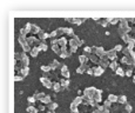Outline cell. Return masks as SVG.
Segmentation results:
<instances>
[{"label":"cell","instance_id":"obj_19","mask_svg":"<svg viewBox=\"0 0 135 113\" xmlns=\"http://www.w3.org/2000/svg\"><path fill=\"white\" fill-rule=\"evenodd\" d=\"M33 97H34L36 100H40V101H41V100L46 97V94H45V93H42V92H36V93H34Z\"/></svg>","mask_w":135,"mask_h":113},{"label":"cell","instance_id":"obj_36","mask_svg":"<svg viewBox=\"0 0 135 113\" xmlns=\"http://www.w3.org/2000/svg\"><path fill=\"white\" fill-rule=\"evenodd\" d=\"M38 47L40 48V51H44V52H46V51H47V48H48V46L46 45V44L44 42V41H41V42H40V45L38 46Z\"/></svg>","mask_w":135,"mask_h":113},{"label":"cell","instance_id":"obj_28","mask_svg":"<svg viewBox=\"0 0 135 113\" xmlns=\"http://www.w3.org/2000/svg\"><path fill=\"white\" fill-rule=\"evenodd\" d=\"M89 60L92 61L93 64H99V60H100V58L98 57V55H95V54H90V57H89Z\"/></svg>","mask_w":135,"mask_h":113},{"label":"cell","instance_id":"obj_25","mask_svg":"<svg viewBox=\"0 0 135 113\" xmlns=\"http://www.w3.org/2000/svg\"><path fill=\"white\" fill-rule=\"evenodd\" d=\"M52 90H53L54 92H59V91L61 90V84H60V82L54 81L53 82V86H52Z\"/></svg>","mask_w":135,"mask_h":113},{"label":"cell","instance_id":"obj_24","mask_svg":"<svg viewBox=\"0 0 135 113\" xmlns=\"http://www.w3.org/2000/svg\"><path fill=\"white\" fill-rule=\"evenodd\" d=\"M59 82L61 84V87H63V88H67L68 85H69V80L66 79V78H62V79H61Z\"/></svg>","mask_w":135,"mask_h":113},{"label":"cell","instance_id":"obj_1","mask_svg":"<svg viewBox=\"0 0 135 113\" xmlns=\"http://www.w3.org/2000/svg\"><path fill=\"white\" fill-rule=\"evenodd\" d=\"M119 33L120 36H123V34H128L131 32V27H129V24H128V20L125 18L120 19V25H119Z\"/></svg>","mask_w":135,"mask_h":113},{"label":"cell","instance_id":"obj_30","mask_svg":"<svg viewBox=\"0 0 135 113\" xmlns=\"http://www.w3.org/2000/svg\"><path fill=\"white\" fill-rule=\"evenodd\" d=\"M19 73H20L23 77H26L27 74L29 73V67H23V68H21V71H20Z\"/></svg>","mask_w":135,"mask_h":113},{"label":"cell","instance_id":"obj_56","mask_svg":"<svg viewBox=\"0 0 135 113\" xmlns=\"http://www.w3.org/2000/svg\"><path fill=\"white\" fill-rule=\"evenodd\" d=\"M78 94H79V97H81V94H82V91H81V90H78Z\"/></svg>","mask_w":135,"mask_h":113},{"label":"cell","instance_id":"obj_11","mask_svg":"<svg viewBox=\"0 0 135 113\" xmlns=\"http://www.w3.org/2000/svg\"><path fill=\"white\" fill-rule=\"evenodd\" d=\"M89 68H90V67H89V65H88V64H85V65H80V66L77 68V73H79V74H82V73L87 72Z\"/></svg>","mask_w":135,"mask_h":113},{"label":"cell","instance_id":"obj_26","mask_svg":"<svg viewBox=\"0 0 135 113\" xmlns=\"http://www.w3.org/2000/svg\"><path fill=\"white\" fill-rule=\"evenodd\" d=\"M39 52H40V48H39V47H32V50L29 53H31V57H34V58H35Z\"/></svg>","mask_w":135,"mask_h":113},{"label":"cell","instance_id":"obj_51","mask_svg":"<svg viewBox=\"0 0 135 113\" xmlns=\"http://www.w3.org/2000/svg\"><path fill=\"white\" fill-rule=\"evenodd\" d=\"M38 111H39V112H41V111H45V105H44V104L39 105V106H38Z\"/></svg>","mask_w":135,"mask_h":113},{"label":"cell","instance_id":"obj_44","mask_svg":"<svg viewBox=\"0 0 135 113\" xmlns=\"http://www.w3.org/2000/svg\"><path fill=\"white\" fill-rule=\"evenodd\" d=\"M132 110H133V107H132L129 104H126V105H125V111H126V113H131Z\"/></svg>","mask_w":135,"mask_h":113},{"label":"cell","instance_id":"obj_23","mask_svg":"<svg viewBox=\"0 0 135 113\" xmlns=\"http://www.w3.org/2000/svg\"><path fill=\"white\" fill-rule=\"evenodd\" d=\"M88 60H89V58H87L86 55H79V61H80L81 65H85V64L88 63Z\"/></svg>","mask_w":135,"mask_h":113},{"label":"cell","instance_id":"obj_9","mask_svg":"<svg viewBox=\"0 0 135 113\" xmlns=\"http://www.w3.org/2000/svg\"><path fill=\"white\" fill-rule=\"evenodd\" d=\"M28 64H29V58L27 57V54L25 52H23V58L20 60V65L23 67H28Z\"/></svg>","mask_w":135,"mask_h":113},{"label":"cell","instance_id":"obj_18","mask_svg":"<svg viewBox=\"0 0 135 113\" xmlns=\"http://www.w3.org/2000/svg\"><path fill=\"white\" fill-rule=\"evenodd\" d=\"M52 50H53V52H55L56 54L60 55V53H61L62 48H61V47H60L58 44H53V45H52Z\"/></svg>","mask_w":135,"mask_h":113},{"label":"cell","instance_id":"obj_15","mask_svg":"<svg viewBox=\"0 0 135 113\" xmlns=\"http://www.w3.org/2000/svg\"><path fill=\"white\" fill-rule=\"evenodd\" d=\"M93 71H94L95 77H100V75L105 72V70L102 67H100V66H95V67H93Z\"/></svg>","mask_w":135,"mask_h":113},{"label":"cell","instance_id":"obj_4","mask_svg":"<svg viewBox=\"0 0 135 113\" xmlns=\"http://www.w3.org/2000/svg\"><path fill=\"white\" fill-rule=\"evenodd\" d=\"M82 42H83V41L80 40L78 36H73L72 39H71V40H68V44H69L71 47H78V46H81V45H82Z\"/></svg>","mask_w":135,"mask_h":113},{"label":"cell","instance_id":"obj_57","mask_svg":"<svg viewBox=\"0 0 135 113\" xmlns=\"http://www.w3.org/2000/svg\"><path fill=\"white\" fill-rule=\"evenodd\" d=\"M102 113H109V110H106V109H105V111H104Z\"/></svg>","mask_w":135,"mask_h":113},{"label":"cell","instance_id":"obj_6","mask_svg":"<svg viewBox=\"0 0 135 113\" xmlns=\"http://www.w3.org/2000/svg\"><path fill=\"white\" fill-rule=\"evenodd\" d=\"M109 59L105 55V57H102V58H100V60H99V64H98V66H100V67H102L105 70V68H107V67H109Z\"/></svg>","mask_w":135,"mask_h":113},{"label":"cell","instance_id":"obj_46","mask_svg":"<svg viewBox=\"0 0 135 113\" xmlns=\"http://www.w3.org/2000/svg\"><path fill=\"white\" fill-rule=\"evenodd\" d=\"M26 111H27L28 113H32V112H35L36 109L34 107V106H28V107L26 109Z\"/></svg>","mask_w":135,"mask_h":113},{"label":"cell","instance_id":"obj_8","mask_svg":"<svg viewBox=\"0 0 135 113\" xmlns=\"http://www.w3.org/2000/svg\"><path fill=\"white\" fill-rule=\"evenodd\" d=\"M40 81H41V84L45 86L46 88H52V86H53V82L51 81L50 79L47 77H41L40 78Z\"/></svg>","mask_w":135,"mask_h":113},{"label":"cell","instance_id":"obj_43","mask_svg":"<svg viewBox=\"0 0 135 113\" xmlns=\"http://www.w3.org/2000/svg\"><path fill=\"white\" fill-rule=\"evenodd\" d=\"M41 71H42V72H45V73H47V72H50L51 71V67H50V65H47V66H45V65H44V66H41Z\"/></svg>","mask_w":135,"mask_h":113},{"label":"cell","instance_id":"obj_16","mask_svg":"<svg viewBox=\"0 0 135 113\" xmlns=\"http://www.w3.org/2000/svg\"><path fill=\"white\" fill-rule=\"evenodd\" d=\"M71 54H72V53L69 52V48L65 47V48H62V51H61V53H60V57H61V58H68V57H69Z\"/></svg>","mask_w":135,"mask_h":113},{"label":"cell","instance_id":"obj_31","mask_svg":"<svg viewBox=\"0 0 135 113\" xmlns=\"http://www.w3.org/2000/svg\"><path fill=\"white\" fill-rule=\"evenodd\" d=\"M47 109H48V111H54L55 109H58V104L56 103H51V104L47 105Z\"/></svg>","mask_w":135,"mask_h":113},{"label":"cell","instance_id":"obj_29","mask_svg":"<svg viewBox=\"0 0 135 113\" xmlns=\"http://www.w3.org/2000/svg\"><path fill=\"white\" fill-rule=\"evenodd\" d=\"M107 100H109V101L113 104V103H116L117 100H119V97H116L115 94H109V95H108V99Z\"/></svg>","mask_w":135,"mask_h":113},{"label":"cell","instance_id":"obj_37","mask_svg":"<svg viewBox=\"0 0 135 113\" xmlns=\"http://www.w3.org/2000/svg\"><path fill=\"white\" fill-rule=\"evenodd\" d=\"M115 73H116L117 75H120V77H125V75H126V72H125V71H123L121 67L117 68L116 71H115Z\"/></svg>","mask_w":135,"mask_h":113},{"label":"cell","instance_id":"obj_5","mask_svg":"<svg viewBox=\"0 0 135 113\" xmlns=\"http://www.w3.org/2000/svg\"><path fill=\"white\" fill-rule=\"evenodd\" d=\"M95 91H96L95 87H87V88H85V91H83V97H86V98H92V99H93V97H94V94H95Z\"/></svg>","mask_w":135,"mask_h":113},{"label":"cell","instance_id":"obj_27","mask_svg":"<svg viewBox=\"0 0 135 113\" xmlns=\"http://www.w3.org/2000/svg\"><path fill=\"white\" fill-rule=\"evenodd\" d=\"M59 66H61V65L59 64V61H58V60H53V61H52V63L50 64V67H51V70H56V68H58Z\"/></svg>","mask_w":135,"mask_h":113},{"label":"cell","instance_id":"obj_39","mask_svg":"<svg viewBox=\"0 0 135 113\" xmlns=\"http://www.w3.org/2000/svg\"><path fill=\"white\" fill-rule=\"evenodd\" d=\"M122 40L125 41V42H127V44H129V41L132 40V38L129 34H123V36H122Z\"/></svg>","mask_w":135,"mask_h":113},{"label":"cell","instance_id":"obj_54","mask_svg":"<svg viewBox=\"0 0 135 113\" xmlns=\"http://www.w3.org/2000/svg\"><path fill=\"white\" fill-rule=\"evenodd\" d=\"M100 106H101V105H100L99 103H94V105H93V109H94V110H99Z\"/></svg>","mask_w":135,"mask_h":113},{"label":"cell","instance_id":"obj_53","mask_svg":"<svg viewBox=\"0 0 135 113\" xmlns=\"http://www.w3.org/2000/svg\"><path fill=\"white\" fill-rule=\"evenodd\" d=\"M77 51H78V47H71V46H69V52H71V53H75Z\"/></svg>","mask_w":135,"mask_h":113},{"label":"cell","instance_id":"obj_13","mask_svg":"<svg viewBox=\"0 0 135 113\" xmlns=\"http://www.w3.org/2000/svg\"><path fill=\"white\" fill-rule=\"evenodd\" d=\"M67 44H68V40L65 38V37H60V38H58V45L60 46L61 48H65Z\"/></svg>","mask_w":135,"mask_h":113},{"label":"cell","instance_id":"obj_42","mask_svg":"<svg viewBox=\"0 0 135 113\" xmlns=\"http://www.w3.org/2000/svg\"><path fill=\"white\" fill-rule=\"evenodd\" d=\"M108 19V18H107ZM108 23H110L112 25H116L117 23H120V19H116V18H114V19H108Z\"/></svg>","mask_w":135,"mask_h":113},{"label":"cell","instance_id":"obj_17","mask_svg":"<svg viewBox=\"0 0 135 113\" xmlns=\"http://www.w3.org/2000/svg\"><path fill=\"white\" fill-rule=\"evenodd\" d=\"M47 38H50V34H48V33H45L44 31H40V33L38 34V39H39V40H41V41L46 40Z\"/></svg>","mask_w":135,"mask_h":113},{"label":"cell","instance_id":"obj_10","mask_svg":"<svg viewBox=\"0 0 135 113\" xmlns=\"http://www.w3.org/2000/svg\"><path fill=\"white\" fill-rule=\"evenodd\" d=\"M31 27H32V24L27 23L26 25H25V26H24V27L20 30V34H21V36H25V37H26L27 33H29V32H31Z\"/></svg>","mask_w":135,"mask_h":113},{"label":"cell","instance_id":"obj_33","mask_svg":"<svg viewBox=\"0 0 135 113\" xmlns=\"http://www.w3.org/2000/svg\"><path fill=\"white\" fill-rule=\"evenodd\" d=\"M82 101H83V97H77L75 99L73 100V103L77 105V106L78 105H80V104H82Z\"/></svg>","mask_w":135,"mask_h":113},{"label":"cell","instance_id":"obj_40","mask_svg":"<svg viewBox=\"0 0 135 113\" xmlns=\"http://www.w3.org/2000/svg\"><path fill=\"white\" fill-rule=\"evenodd\" d=\"M102 106H104L106 110H109V109H110V106H112V103H110L109 100H106V101H104Z\"/></svg>","mask_w":135,"mask_h":113},{"label":"cell","instance_id":"obj_52","mask_svg":"<svg viewBox=\"0 0 135 113\" xmlns=\"http://www.w3.org/2000/svg\"><path fill=\"white\" fill-rule=\"evenodd\" d=\"M83 50H85V52L92 53V47H89V46H85V47H83Z\"/></svg>","mask_w":135,"mask_h":113},{"label":"cell","instance_id":"obj_63","mask_svg":"<svg viewBox=\"0 0 135 113\" xmlns=\"http://www.w3.org/2000/svg\"><path fill=\"white\" fill-rule=\"evenodd\" d=\"M125 113H126V112H125Z\"/></svg>","mask_w":135,"mask_h":113},{"label":"cell","instance_id":"obj_32","mask_svg":"<svg viewBox=\"0 0 135 113\" xmlns=\"http://www.w3.org/2000/svg\"><path fill=\"white\" fill-rule=\"evenodd\" d=\"M41 103H42V104H45L46 106H47L48 104H51V103H52V101H51V97H50V95H47V94H46L45 98H44V99L41 100Z\"/></svg>","mask_w":135,"mask_h":113},{"label":"cell","instance_id":"obj_55","mask_svg":"<svg viewBox=\"0 0 135 113\" xmlns=\"http://www.w3.org/2000/svg\"><path fill=\"white\" fill-rule=\"evenodd\" d=\"M87 73H88V74H90V75H94V71H93V67L89 68V70L87 71Z\"/></svg>","mask_w":135,"mask_h":113},{"label":"cell","instance_id":"obj_21","mask_svg":"<svg viewBox=\"0 0 135 113\" xmlns=\"http://www.w3.org/2000/svg\"><path fill=\"white\" fill-rule=\"evenodd\" d=\"M94 103L95 101L92 99V98H86V97H83V101H82V104L83 105H92V106H93Z\"/></svg>","mask_w":135,"mask_h":113},{"label":"cell","instance_id":"obj_3","mask_svg":"<svg viewBox=\"0 0 135 113\" xmlns=\"http://www.w3.org/2000/svg\"><path fill=\"white\" fill-rule=\"evenodd\" d=\"M92 54L98 55L99 58H102L106 55V51H105L104 47H96V46H93L92 47Z\"/></svg>","mask_w":135,"mask_h":113},{"label":"cell","instance_id":"obj_35","mask_svg":"<svg viewBox=\"0 0 135 113\" xmlns=\"http://www.w3.org/2000/svg\"><path fill=\"white\" fill-rule=\"evenodd\" d=\"M117 101H119L120 104H125V105H126L127 104V97H126V95H120Z\"/></svg>","mask_w":135,"mask_h":113},{"label":"cell","instance_id":"obj_2","mask_svg":"<svg viewBox=\"0 0 135 113\" xmlns=\"http://www.w3.org/2000/svg\"><path fill=\"white\" fill-rule=\"evenodd\" d=\"M18 41H19V44L23 46V50H24V52L25 53H27V52H31V50H32V47L29 46V44L27 42V37H25V36H19V38H18Z\"/></svg>","mask_w":135,"mask_h":113},{"label":"cell","instance_id":"obj_61","mask_svg":"<svg viewBox=\"0 0 135 113\" xmlns=\"http://www.w3.org/2000/svg\"><path fill=\"white\" fill-rule=\"evenodd\" d=\"M32 113H39V111H38V109H36V111H35V112H32Z\"/></svg>","mask_w":135,"mask_h":113},{"label":"cell","instance_id":"obj_12","mask_svg":"<svg viewBox=\"0 0 135 113\" xmlns=\"http://www.w3.org/2000/svg\"><path fill=\"white\" fill-rule=\"evenodd\" d=\"M102 99V91L101 90H96L95 91V94L93 97V100H94L95 103H100Z\"/></svg>","mask_w":135,"mask_h":113},{"label":"cell","instance_id":"obj_45","mask_svg":"<svg viewBox=\"0 0 135 113\" xmlns=\"http://www.w3.org/2000/svg\"><path fill=\"white\" fill-rule=\"evenodd\" d=\"M58 31H53L50 33V38H52V39H56V37H58Z\"/></svg>","mask_w":135,"mask_h":113},{"label":"cell","instance_id":"obj_7","mask_svg":"<svg viewBox=\"0 0 135 113\" xmlns=\"http://www.w3.org/2000/svg\"><path fill=\"white\" fill-rule=\"evenodd\" d=\"M106 57H107L110 61H115L116 58H117L116 57V51L114 50V48H113V50H109V51H106Z\"/></svg>","mask_w":135,"mask_h":113},{"label":"cell","instance_id":"obj_58","mask_svg":"<svg viewBox=\"0 0 135 113\" xmlns=\"http://www.w3.org/2000/svg\"><path fill=\"white\" fill-rule=\"evenodd\" d=\"M72 113H79V111H78V109H77V110H74V111H72Z\"/></svg>","mask_w":135,"mask_h":113},{"label":"cell","instance_id":"obj_20","mask_svg":"<svg viewBox=\"0 0 135 113\" xmlns=\"http://www.w3.org/2000/svg\"><path fill=\"white\" fill-rule=\"evenodd\" d=\"M68 23H72V24H77V25H80L81 23L86 21V19H67Z\"/></svg>","mask_w":135,"mask_h":113},{"label":"cell","instance_id":"obj_62","mask_svg":"<svg viewBox=\"0 0 135 113\" xmlns=\"http://www.w3.org/2000/svg\"><path fill=\"white\" fill-rule=\"evenodd\" d=\"M134 75H135V67H134Z\"/></svg>","mask_w":135,"mask_h":113},{"label":"cell","instance_id":"obj_38","mask_svg":"<svg viewBox=\"0 0 135 113\" xmlns=\"http://www.w3.org/2000/svg\"><path fill=\"white\" fill-rule=\"evenodd\" d=\"M98 23L101 25V26H104V27H107V25H108V19H101V20H98Z\"/></svg>","mask_w":135,"mask_h":113},{"label":"cell","instance_id":"obj_47","mask_svg":"<svg viewBox=\"0 0 135 113\" xmlns=\"http://www.w3.org/2000/svg\"><path fill=\"white\" fill-rule=\"evenodd\" d=\"M24 78H25V77H23L21 74H18V75H15V77H14V81H21Z\"/></svg>","mask_w":135,"mask_h":113},{"label":"cell","instance_id":"obj_60","mask_svg":"<svg viewBox=\"0 0 135 113\" xmlns=\"http://www.w3.org/2000/svg\"><path fill=\"white\" fill-rule=\"evenodd\" d=\"M46 113H54V112H53V111H47Z\"/></svg>","mask_w":135,"mask_h":113},{"label":"cell","instance_id":"obj_50","mask_svg":"<svg viewBox=\"0 0 135 113\" xmlns=\"http://www.w3.org/2000/svg\"><path fill=\"white\" fill-rule=\"evenodd\" d=\"M114 50L116 51V52H120V51H123V47H122V45H116L114 47Z\"/></svg>","mask_w":135,"mask_h":113},{"label":"cell","instance_id":"obj_22","mask_svg":"<svg viewBox=\"0 0 135 113\" xmlns=\"http://www.w3.org/2000/svg\"><path fill=\"white\" fill-rule=\"evenodd\" d=\"M40 27H39V26H36V25H33V24H32V27H31V32L32 33H33V34H39V33H40Z\"/></svg>","mask_w":135,"mask_h":113},{"label":"cell","instance_id":"obj_48","mask_svg":"<svg viewBox=\"0 0 135 113\" xmlns=\"http://www.w3.org/2000/svg\"><path fill=\"white\" fill-rule=\"evenodd\" d=\"M27 101H28L29 104H34V103L36 101V99L34 98V97H28V98H27Z\"/></svg>","mask_w":135,"mask_h":113},{"label":"cell","instance_id":"obj_59","mask_svg":"<svg viewBox=\"0 0 135 113\" xmlns=\"http://www.w3.org/2000/svg\"><path fill=\"white\" fill-rule=\"evenodd\" d=\"M133 82L135 84V75H133Z\"/></svg>","mask_w":135,"mask_h":113},{"label":"cell","instance_id":"obj_14","mask_svg":"<svg viewBox=\"0 0 135 113\" xmlns=\"http://www.w3.org/2000/svg\"><path fill=\"white\" fill-rule=\"evenodd\" d=\"M61 74H62L63 78H66V79L69 78V71H68V67L66 65H61Z\"/></svg>","mask_w":135,"mask_h":113},{"label":"cell","instance_id":"obj_49","mask_svg":"<svg viewBox=\"0 0 135 113\" xmlns=\"http://www.w3.org/2000/svg\"><path fill=\"white\" fill-rule=\"evenodd\" d=\"M66 34L67 36H74V32H73V28H69V27H67V32H66Z\"/></svg>","mask_w":135,"mask_h":113},{"label":"cell","instance_id":"obj_34","mask_svg":"<svg viewBox=\"0 0 135 113\" xmlns=\"http://www.w3.org/2000/svg\"><path fill=\"white\" fill-rule=\"evenodd\" d=\"M109 67H110V70H113V71H116L117 68H119V66H117L116 61H110V64H109Z\"/></svg>","mask_w":135,"mask_h":113},{"label":"cell","instance_id":"obj_41","mask_svg":"<svg viewBox=\"0 0 135 113\" xmlns=\"http://www.w3.org/2000/svg\"><path fill=\"white\" fill-rule=\"evenodd\" d=\"M133 73H134V68L133 67H129L128 70L126 71V75L127 77H132L133 75Z\"/></svg>","mask_w":135,"mask_h":113}]
</instances>
